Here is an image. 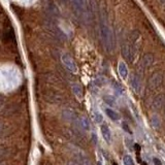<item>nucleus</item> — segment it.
Wrapping results in <instances>:
<instances>
[{"label": "nucleus", "instance_id": "obj_28", "mask_svg": "<svg viewBox=\"0 0 165 165\" xmlns=\"http://www.w3.org/2000/svg\"><path fill=\"white\" fill-rule=\"evenodd\" d=\"M164 117H165V113H164Z\"/></svg>", "mask_w": 165, "mask_h": 165}, {"label": "nucleus", "instance_id": "obj_12", "mask_svg": "<svg viewBox=\"0 0 165 165\" xmlns=\"http://www.w3.org/2000/svg\"><path fill=\"white\" fill-rule=\"evenodd\" d=\"M101 133H102V136H103L104 139L106 140L108 142H110L111 140V133H110V130L108 128V125H102L101 126Z\"/></svg>", "mask_w": 165, "mask_h": 165}, {"label": "nucleus", "instance_id": "obj_20", "mask_svg": "<svg viewBox=\"0 0 165 165\" xmlns=\"http://www.w3.org/2000/svg\"><path fill=\"white\" fill-rule=\"evenodd\" d=\"M153 162L155 165H162V162L160 161V159H158V158H153Z\"/></svg>", "mask_w": 165, "mask_h": 165}, {"label": "nucleus", "instance_id": "obj_16", "mask_svg": "<svg viewBox=\"0 0 165 165\" xmlns=\"http://www.w3.org/2000/svg\"><path fill=\"white\" fill-rule=\"evenodd\" d=\"M123 163L124 165H134V160L132 159L131 156L125 155L123 157Z\"/></svg>", "mask_w": 165, "mask_h": 165}, {"label": "nucleus", "instance_id": "obj_24", "mask_svg": "<svg viewBox=\"0 0 165 165\" xmlns=\"http://www.w3.org/2000/svg\"><path fill=\"white\" fill-rule=\"evenodd\" d=\"M2 129H3V125H2L1 123H0V132L2 131Z\"/></svg>", "mask_w": 165, "mask_h": 165}, {"label": "nucleus", "instance_id": "obj_21", "mask_svg": "<svg viewBox=\"0 0 165 165\" xmlns=\"http://www.w3.org/2000/svg\"><path fill=\"white\" fill-rule=\"evenodd\" d=\"M135 151H136V154L137 155H139V152H140V147L138 146V144H135Z\"/></svg>", "mask_w": 165, "mask_h": 165}, {"label": "nucleus", "instance_id": "obj_4", "mask_svg": "<svg viewBox=\"0 0 165 165\" xmlns=\"http://www.w3.org/2000/svg\"><path fill=\"white\" fill-rule=\"evenodd\" d=\"M163 82V75L160 72H155L153 75L151 77L149 85H150V88L152 90H156V89L160 88Z\"/></svg>", "mask_w": 165, "mask_h": 165}, {"label": "nucleus", "instance_id": "obj_1", "mask_svg": "<svg viewBox=\"0 0 165 165\" xmlns=\"http://www.w3.org/2000/svg\"><path fill=\"white\" fill-rule=\"evenodd\" d=\"M100 38H101L102 44H103L104 49L108 53H111L113 51V33L108 25L106 18L102 15L100 19Z\"/></svg>", "mask_w": 165, "mask_h": 165}, {"label": "nucleus", "instance_id": "obj_10", "mask_svg": "<svg viewBox=\"0 0 165 165\" xmlns=\"http://www.w3.org/2000/svg\"><path fill=\"white\" fill-rule=\"evenodd\" d=\"M71 89H72V92L73 94L75 95L79 99H82L84 97V91H82V88L80 84H72L71 85Z\"/></svg>", "mask_w": 165, "mask_h": 165}, {"label": "nucleus", "instance_id": "obj_19", "mask_svg": "<svg viewBox=\"0 0 165 165\" xmlns=\"http://www.w3.org/2000/svg\"><path fill=\"white\" fill-rule=\"evenodd\" d=\"M122 126H123V129L125 131H126L127 133H129V134H132V131L130 130V127L128 126V124L123 122V124H122Z\"/></svg>", "mask_w": 165, "mask_h": 165}, {"label": "nucleus", "instance_id": "obj_13", "mask_svg": "<svg viewBox=\"0 0 165 165\" xmlns=\"http://www.w3.org/2000/svg\"><path fill=\"white\" fill-rule=\"evenodd\" d=\"M151 124H152V126H153V128H155V129L160 128V126H161V122H160V119H159V117H158L157 115L152 116Z\"/></svg>", "mask_w": 165, "mask_h": 165}, {"label": "nucleus", "instance_id": "obj_15", "mask_svg": "<svg viewBox=\"0 0 165 165\" xmlns=\"http://www.w3.org/2000/svg\"><path fill=\"white\" fill-rule=\"evenodd\" d=\"M103 100H104V102H105V103L108 104V105H111V106L116 105L115 98H113V96H110V95H106V96H104L103 97Z\"/></svg>", "mask_w": 165, "mask_h": 165}, {"label": "nucleus", "instance_id": "obj_9", "mask_svg": "<svg viewBox=\"0 0 165 165\" xmlns=\"http://www.w3.org/2000/svg\"><path fill=\"white\" fill-rule=\"evenodd\" d=\"M118 70H119V74L120 77L123 80H126L128 77V67H127V64L124 61H120L119 65H118Z\"/></svg>", "mask_w": 165, "mask_h": 165}, {"label": "nucleus", "instance_id": "obj_2", "mask_svg": "<svg viewBox=\"0 0 165 165\" xmlns=\"http://www.w3.org/2000/svg\"><path fill=\"white\" fill-rule=\"evenodd\" d=\"M73 7H74L75 12L79 17H85L87 15V5H86V0H71Z\"/></svg>", "mask_w": 165, "mask_h": 165}, {"label": "nucleus", "instance_id": "obj_8", "mask_svg": "<svg viewBox=\"0 0 165 165\" xmlns=\"http://www.w3.org/2000/svg\"><path fill=\"white\" fill-rule=\"evenodd\" d=\"M153 61H154V57L152 54H146L142 57L141 59V62H140V66H141L142 69H147L149 68L150 66L153 64Z\"/></svg>", "mask_w": 165, "mask_h": 165}, {"label": "nucleus", "instance_id": "obj_6", "mask_svg": "<svg viewBox=\"0 0 165 165\" xmlns=\"http://www.w3.org/2000/svg\"><path fill=\"white\" fill-rule=\"evenodd\" d=\"M165 105V95L164 94H159L154 98L153 102H152V108L155 110H161Z\"/></svg>", "mask_w": 165, "mask_h": 165}, {"label": "nucleus", "instance_id": "obj_14", "mask_svg": "<svg viewBox=\"0 0 165 165\" xmlns=\"http://www.w3.org/2000/svg\"><path fill=\"white\" fill-rule=\"evenodd\" d=\"M80 124H81L82 128L85 129V130H89V129H90V127H91L90 122H89V120L87 119V118H82Z\"/></svg>", "mask_w": 165, "mask_h": 165}, {"label": "nucleus", "instance_id": "obj_22", "mask_svg": "<svg viewBox=\"0 0 165 165\" xmlns=\"http://www.w3.org/2000/svg\"><path fill=\"white\" fill-rule=\"evenodd\" d=\"M2 105H3V98L0 96V108H2Z\"/></svg>", "mask_w": 165, "mask_h": 165}, {"label": "nucleus", "instance_id": "obj_18", "mask_svg": "<svg viewBox=\"0 0 165 165\" xmlns=\"http://www.w3.org/2000/svg\"><path fill=\"white\" fill-rule=\"evenodd\" d=\"M113 88H115V91L118 93V94H122L123 90H122V87L120 86L118 82H113Z\"/></svg>", "mask_w": 165, "mask_h": 165}, {"label": "nucleus", "instance_id": "obj_7", "mask_svg": "<svg viewBox=\"0 0 165 165\" xmlns=\"http://www.w3.org/2000/svg\"><path fill=\"white\" fill-rule=\"evenodd\" d=\"M130 85H131V88L133 89L135 93L139 94L141 92V81H140L139 77L136 74H133L131 77V80H130Z\"/></svg>", "mask_w": 165, "mask_h": 165}, {"label": "nucleus", "instance_id": "obj_3", "mask_svg": "<svg viewBox=\"0 0 165 165\" xmlns=\"http://www.w3.org/2000/svg\"><path fill=\"white\" fill-rule=\"evenodd\" d=\"M61 61H62V63H63V65L65 66L69 71H71V72H73V73H75L77 71V64H75L74 60H73L69 55L62 54Z\"/></svg>", "mask_w": 165, "mask_h": 165}, {"label": "nucleus", "instance_id": "obj_5", "mask_svg": "<svg viewBox=\"0 0 165 165\" xmlns=\"http://www.w3.org/2000/svg\"><path fill=\"white\" fill-rule=\"evenodd\" d=\"M122 55L126 60L128 61H133V58H134V54L132 52V48H131V43L130 41H126L123 43L122 46Z\"/></svg>", "mask_w": 165, "mask_h": 165}, {"label": "nucleus", "instance_id": "obj_25", "mask_svg": "<svg viewBox=\"0 0 165 165\" xmlns=\"http://www.w3.org/2000/svg\"><path fill=\"white\" fill-rule=\"evenodd\" d=\"M0 165H6V164L4 162H0Z\"/></svg>", "mask_w": 165, "mask_h": 165}, {"label": "nucleus", "instance_id": "obj_11", "mask_svg": "<svg viewBox=\"0 0 165 165\" xmlns=\"http://www.w3.org/2000/svg\"><path fill=\"white\" fill-rule=\"evenodd\" d=\"M105 113L108 115V117L110 118V120H113V121H119L120 119H121V116H120L119 113H117L116 110H113V108H105Z\"/></svg>", "mask_w": 165, "mask_h": 165}, {"label": "nucleus", "instance_id": "obj_17", "mask_svg": "<svg viewBox=\"0 0 165 165\" xmlns=\"http://www.w3.org/2000/svg\"><path fill=\"white\" fill-rule=\"evenodd\" d=\"M93 118H94L95 123H97V124L102 123V121H103V117H102V115L99 113V111H95L94 116H93Z\"/></svg>", "mask_w": 165, "mask_h": 165}, {"label": "nucleus", "instance_id": "obj_26", "mask_svg": "<svg viewBox=\"0 0 165 165\" xmlns=\"http://www.w3.org/2000/svg\"><path fill=\"white\" fill-rule=\"evenodd\" d=\"M113 165H118L117 162H113Z\"/></svg>", "mask_w": 165, "mask_h": 165}, {"label": "nucleus", "instance_id": "obj_23", "mask_svg": "<svg viewBox=\"0 0 165 165\" xmlns=\"http://www.w3.org/2000/svg\"><path fill=\"white\" fill-rule=\"evenodd\" d=\"M68 165H80L79 163H77V162H68Z\"/></svg>", "mask_w": 165, "mask_h": 165}, {"label": "nucleus", "instance_id": "obj_27", "mask_svg": "<svg viewBox=\"0 0 165 165\" xmlns=\"http://www.w3.org/2000/svg\"><path fill=\"white\" fill-rule=\"evenodd\" d=\"M161 2L162 3H165V0H161Z\"/></svg>", "mask_w": 165, "mask_h": 165}]
</instances>
